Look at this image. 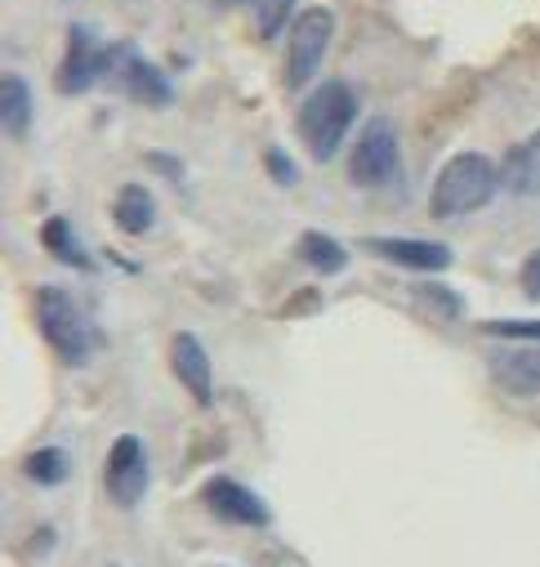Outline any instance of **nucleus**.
Instances as JSON below:
<instances>
[{"label":"nucleus","instance_id":"nucleus-14","mask_svg":"<svg viewBox=\"0 0 540 567\" xmlns=\"http://www.w3.org/2000/svg\"><path fill=\"white\" fill-rule=\"evenodd\" d=\"M112 215H116L121 233L139 237V233H148V228H153V219H157V202H153V193H148L144 184H125V188L116 193Z\"/></svg>","mask_w":540,"mask_h":567},{"label":"nucleus","instance_id":"nucleus-16","mask_svg":"<svg viewBox=\"0 0 540 567\" xmlns=\"http://www.w3.org/2000/svg\"><path fill=\"white\" fill-rule=\"evenodd\" d=\"M300 259H304L309 268L326 272V277H335V272L349 268V250H344L335 237H326V233H304V237H300Z\"/></svg>","mask_w":540,"mask_h":567},{"label":"nucleus","instance_id":"nucleus-4","mask_svg":"<svg viewBox=\"0 0 540 567\" xmlns=\"http://www.w3.org/2000/svg\"><path fill=\"white\" fill-rule=\"evenodd\" d=\"M331 41H335V14L322 10V6L304 10L291 23V41H287V90H304L318 76Z\"/></svg>","mask_w":540,"mask_h":567},{"label":"nucleus","instance_id":"nucleus-13","mask_svg":"<svg viewBox=\"0 0 540 567\" xmlns=\"http://www.w3.org/2000/svg\"><path fill=\"white\" fill-rule=\"evenodd\" d=\"M500 184H505L513 197H540V130L527 134L522 144L509 148L505 171H500Z\"/></svg>","mask_w":540,"mask_h":567},{"label":"nucleus","instance_id":"nucleus-19","mask_svg":"<svg viewBox=\"0 0 540 567\" xmlns=\"http://www.w3.org/2000/svg\"><path fill=\"white\" fill-rule=\"evenodd\" d=\"M291 10H295V0H250V14L263 41H273L291 23Z\"/></svg>","mask_w":540,"mask_h":567},{"label":"nucleus","instance_id":"nucleus-1","mask_svg":"<svg viewBox=\"0 0 540 567\" xmlns=\"http://www.w3.org/2000/svg\"><path fill=\"white\" fill-rule=\"evenodd\" d=\"M500 188V171L482 157V153H456L438 179H434V193H429V215L434 219H460V215H474L482 210Z\"/></svg>","mask_w":540,"mask_h":567},{"label":"nucleus","instance_id":"nucleus-21","mask_svg":"<svg viewBox=\"0 0 540 567\" xmlns=\"http://www.w3.org/2000/svg\"><path fill=\"white\" fill-rule=\"evenodd\" d=\"M420 300H425L429 309H438L443 318H460V300H456L447 287H420Z\"/></svg>","mask_w":540,"mask_h":567},{"label":"nucleus","instance_id":"nucleus-2","mask_svg":"<svg viewBox=\"0 0 540 567\" xmlns=\"http://www.w3.org/2000/svg\"><path fill=\"white\" fill-rule=\"evenodd\" d=\"M353 116H357V99L344 81H322L304 107H300V138L309 144V153L318 162H331L340 153V144L353 130Z\"/></svg>","mask_w":540,"mask_h":567},{"label":"nucleus","instance_id":"nucleus-6","mask_svg":"<svg viewBox=\"0 0 540 567\" xmlns=\"http://www.w3.org/2000/svg\"><path fill=\"white\" fill-rule=\"evenodd\" d=\"M103 76H112L129 99H139V103H148V107H166V103L175 99V85L166 81V72L153 68L139 50L125 45V41L103 50Z\"/></svg>","mask_w":540,"mask_h":567},{"label":"nucleus","instance_id":"nucleus-7","mask_svg":"<svg viewBox=\"0 0 540 567\" xmlns=\"http://www.w3.org/2000/svg\"><path fill=\"white\" fill-rule=\"evenodd\" d=\"M107 492L121 509H134L148 492V456H144V443L134 434H121L107 452Z\"/></svg>","mask_w":540,"mask_h":567},{"label":"nucleus","instance_id":"nucleus-18","mask_svg":"<svg viewBox=\"0 0 540 567\" xmlns=\"http://www.w3.org/2000/svg\"><path fill=\"white\" fill-rule=\"evenodd\" d=\"M23 474H28L32 483H41V487H59V483H68L72 461H68V452H63V447H41V452H32V456H28Z\"/></svg>","mask_w":540,"mask_h":567},{"label":"nucleus","instance_id":"nucleus-11","mask_svg":"<svg viewBox=\"0 0 540 567\" xmlns=\"http://www.w3.org/2000/svg\"><path fill=\"white\" fill-rule=\"evenodd\" d=\"M103 76V50L94 45V37L85 28H72L68 37V59L59 68V90L63 94H85L94 81Z\"/></svg>","mask_w":540,"mask_h":567},{"label":"nucleus","instance_id":"nucleus-15","mask_svg":"<svg viewBox=\"0 0 540 567\" xmlns=\"http://www.w3.org/2000/svg\"><path fill=\"white\" fill-rule=\"evenodd\" d=\"M0 121H6V134L14 138L32 130V90L19 72H6V81H0Z\"/></svg>","mask_w":540,"mask_h":567},{"label":"nucleus","instance_id":"nucleus-23","mask_svg":"<svg viewBox=\"0 0 540 567\" xmlns=\"http://www.w3.org/2000/svg\"><path fill=\"white\" fill-rule=\"evenodd\" d=\"M522 287H527V296L540 300V255L527 259V268H522Z\"/></svg>","mask_w":540,"mask_h":567},{"label":"nucleus","instance_id":"nucleus-9","mask_svg":"<svg viewBox=\"0 0 540 567\" xmlns=\"http://www.w3.org/2000/svg\"><path fill=\"white\" fill-rule=\"evenodd\" d=\"M366 250L416 272H443L451 268V250L443 241H420V237H366Z\"/></svg>","mask_w":540,"mask_h":567},{"label":"nucleus","instance_id":"nucleus-22","mask_svg":"<svg viewBox=\"0 0 540 567\" xmlns=\"http://www.w3.org/2000/svg\"><path fill=\"white\" fill-rule=\"evenodd\" d=\"M268 171H273V179H278V184H295V179H300L295 162H287V157H282L278 148H273V153H268Z\"/></svg>","mask_w":540,"mask_h":567},{"label":"nucleus","instance_id":"nucleus-12","mask_svg":"<svg viewBox=\"0 0 540 567\" xmlns=\"http://www.w3.org/2000/svg\"><path fill=\"white\" fill-rule=\"evenodd\" d=\"M491 375L496 384H505L509 393L518 398H536L540 393V344H518V349H505L491 358Z\"/></svg>","mask_w":540,"mask_h":567},{"label":"nucleus","instance_id":"nucleus-10","mask_svg":"<svg viewBox=\"0 0 540 567\" xmlns=\"http://www.w3.org/2000/svg\"><path fill=\"white\" fill-rule=\"evenodd\" d=\"M170 367H175L179 384H184L201 406H210V398H215L210 353H206V344H201L193 331H179V336H175V344H170Z\"/></svg>","mask_w":540,"mask_h":567},{"label":"nucleus","instance_id":"nucleus-5","mask_svg":"<svg viewBox=\"0 0 540 567\" xmlns=\"http://www.w3.org/2000/svg\"><path fill=\"white\" fill-rule=\"evenodd\" d=\"M402 166V148H397V130L388 116H375L362 125V138L353 144L349 157V179L357 188H384Z\"/></svg>","mask_w":540,"mask_h":567},{"label":"nucleus","instance_id":"nucleus-3","mask_svg":"<svg viewBox=\"0 0 540 567\" xmlns=\"http://www.w3.org/2000/svg\"><path fill=\"white\" fill-rule=\"evenodd\" d=\"M37 322H41L45 344H50L63 362H72V367L90 362V353L98 349L94 322H90L85 309H81L68 291H59V287H41V296H37Z\"/></svg>","mask_w":540,"mask_h":567},{"label":"nucleus","instance_id":"nucleus-8","mask_svg":"<svg viewBox=\"0 0 540 567\" xmlns=\"http://www.w3.org/2000/svg\"><path fill=\"white\" fill-rule=\"evenodd\" d=\"M201 501H206V509L215 518L237 523V527H268V518H273V514H268V505L250 487H241L237 478H210Z\"/></svg>","mask_w":540,"mask_h":567},{"label":"nucleus","instance_id":"nucleus-20","mask_svg":"<svg viewBox=\"0 0 540 567\" xmlns=\"http://www.w3.org/2000/svg\"><path fill=\"white\" fill-rule=\"evenodd\" d=\"M482 336H496V340H531V344H540V322H482Z\"/></svg>","mask_w":540,"mask_h":567},{"label":"nucleus","instance_id":"nucleus-17","mask_svg":"<svg viewBox=\"0 0 540 567\" xmlns=\"http://www.w3.org/2000/svg\"><path fill=\"white\" fill-rule=\"evenodd\" d=\"M41 241L54 250V259H63V264H72V268H81V272H90V268H94V259L81 250V241L72 237V224H68L63 215H54V219L41 228Z\"/></svg>","mask_w":540,"mask_h":567}]
</instances>
